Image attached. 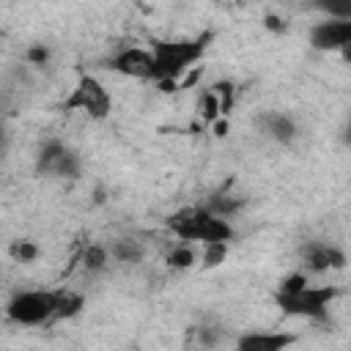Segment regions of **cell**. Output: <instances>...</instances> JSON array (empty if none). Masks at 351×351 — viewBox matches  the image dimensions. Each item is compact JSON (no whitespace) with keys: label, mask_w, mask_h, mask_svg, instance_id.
I'll list each match as a JSON object with an SVG mask.
<instances>
[{"label":"cell","mask_w":351,"mask_h":351,"mask_svg":"<svg viewBox=\"0 0 351 351\" xmlns=\"http://www.w3.org/2000/svg\"><path fill=\"white\" fill-rule=\"evenodd\" d=\"M214 33L203 30L192 38H176V41H165L156 38L151 41V55H154V82H181V77L206 55V49L211 47Z\"/></svg>","instance_id":"obj_1"},{"label":"cell","mask_w":351,"mask_h":351,"mask_svg":"<svg viewBox=\"0 0 351 351\" xmlns=\"http://www.w3.org/2000/svg\"><path fill=\"white\" fill-rule=\"evenodd\" d=\"M60 296H63V291H41V288L16 291L5 302V318L11 324H19V326L49 324L52 318H58Z\"/></svg>","instance_id":"obj_3"},{"label":"cell","mask_w":351,"mask_h":351,"mask_svg":"<svg viewBox=\"0 0 351 351\" xmlns=\"http://www.w3.org/2000/svg\"><path fill=\"white\" fill-rule=\"evenodd\" d=\"M263 27L271 30V33H285V30H288V22H282V19L274 16V14H266V16H263Z\"/></svg>","instance_id":"obj_24"},{"label":"cell","mask_w":351,"mask_h":351,"mask_svg":"<svg viewBox=\"0 0 351 351\" xmlns=\"http://www.w3.org/2000/svg\"><path fill=\"white\" fill-rule=\"evenodd\" d=\"M80 263H82V269H85L88 274H99V271H104L107 263H110V250L101 247V244H88V247L82 250V255H80Z\"/></svg>","instance_id":"obj_16"},{"label":"cell","mask_w":351,"mask_h":351,"mask_svg":"<svg viewBox=\"0 0 351 351\" xmlns=\"http://www.w3.org/2000/svg\"><path fill=\"white\" fill-rule=\"evenodd\" d=\"M195 337L203 348H219L228 337V329L217 315H206V318H200V324L195 329Z\"/></svg>","instance_id":"obj_14"},{"label":"cell","mask_w":351,"mask_h":351,"mask_svg":"<svg viewBox=\"0 0 351 351\" xmlns=\"http://www.w3.org/2000/svg\"><path fill=\"white\" fill-rule=\"evenodd\" d=\"M49 60H52V47L49 44L36 41L25 49V66H30V69H47Z\"/></svg>","instance_id":"obj_18"},{"label":"cell","mask_w":351,"mask_h":351,"mask_svg":"<svg viewBox=\"0 0 351 351\" xmlns=\"http://www.w3.org/2000/svg\"><path fill=\"white\" fill-rule=\"evenodd\" d=\"M299 261L304 263L307 271L313 274H321V271H340L348 266V255L337 247V244H329V241H318V239H310L299 247Z\"/></svg>","instance_id":"obj_8"},{"label":"cell","mask_w":351,"mask_h":351,"mask_svg":"<svg viewBox=\"0 0 351 351\" xmlns=\"http://www.w3.org/2000/svg\"><path fill=\"white\" fill-rule=\"evenodd\" d=\"M293 343V332H244L236 340V351H288Z\"/></svg>","instance_id":"obj_11"},{"label":"cell","mask_w":351,"mask_h":351,"mask_svg":"<svg viewBox=\"0 0 351 351\" xmlns=\"http://www.w3.org/2000/svg\"><path fill=\"white\" fill-rule=\"evenodd\" d=\"M214 134H217V137H225V134H228V123H225V121H217V123H214Z\"/></svg>","instance_id":"obj_25"},{"label":"cell","mask_w":351,"mask_h":351,"mask_svg":"<svg viewBox=\"0 0 351 351\" xmlns=\"http://www.w3.org/2000/svg\"><path fill=\"white\" fill-rule=\"evenodd\" d=\"M255 129H258L263 137H269V140H274V143H280V145H291V143L299 137L296 121H293L288 112H280V110L258 112V115H255Z\"/></svg>","instance_id":"obj_10"},{"label":"cell","mask_w":351,"mask_h":351,"mask_svg":"<svg viewBox=\"0 0 351 351\" xmlns=\"http://www.w3.org/2000/svg\"><path fill=\"white\" fill-rule=\"evenodd\" d=\"M93 203H104V189H96V197H93Z\"/></svg>","instance_id":"obj_27"},{"label":"cell","mask_w":351,"mask_h":351,"mask_svg":"<svg viewBox=\"0 0 351 351\" xmlns=\"http://www.w3.org/2000/svg\"><path fill=\"white\" fill-rule=\"evenodd\" d=\"M244 203H247L244 195H230L228 189H219V192L208 195V200H206L203 206H206L211 214H217V217H222V219H230V217H236V214L244 208Z\"/></svg>","instance_id":"obj_13"},{"label":"cell","mask_w":351,"mask_h":351,"mask_svg":"<svg viewBox=\"0 0 351 351\" xmlns=\"http://www.w3.org/2000/svg\"><path fill=\"white\" fill-rule=\"evenodd\" d=\"M195 261H197L195 244H184V241H178V244L167 252V258H165L167 269H173V271H186V269L195 266Z\"/></svg>","instance_id":"obj_15"},{"label":"cell","mask_w":351,"mask_h":351,"mask_svg":"<svg viewBox=\"0 0 351 351\" xmlns=\"http://www.w3.org/2000/svg\"><path fill=\"white\" fill-rule=\"evenodd\" d=\"M225 258H228V241L203 244V255H200L203 269H217L219 263H225Z\"/></svg>","instance_id":"obj_19"},{"label":"cell","mask_w":351,"mask_h":351,"mask_svg":"<svg viewBox=\"0 0 351 351\" xmlns=\"http://www.w3.org/2000/svg\"><path fill=\"white\" fill-rule=\"evenodd\" d=\"M107 250H110V258H112L115 263H121V266H137V263H143L145 255H148L145 244H143L137 236H115Z\"/></svg>","instance_id":"obj_12"},{"label":"cell","mask_w":351,"mask_h":351,"mask_svg":"<svg viewBox=\"0 0 351 351\" xmlns=\"http://www.w3.org/2000/svg\"><path fill=\"white\" fill-rule=\"evenodd\" d=\"M200 115H203V121H208V123H217L219 121V115H225L222 112V101H219V96L208 88L206 93H203V99H200Z\"/></svg>","instance_id":"obj_21"},{"label":"cell","mask_w":351,"mask_h":351,"mask_svg":"<svg viewBox=\"0 0 351 351\" xmlns=\"http://www.w3.org/2000/svg\"><path fill=\"white\" fill-rule=\"evenodd\" d=\"M82 304H85V296H82V293H71V291H63V296H60V310H58V318H71V315H77V313L82 310Z\"/></svg>","instance_id":"obj_22"},{"label":"cell","mask_w":351,"mask_h":351,"mask_svg":"<svg viewBox=\"0 0 351 351\" xmlns=\"http://www.w3.org/2000/svg\"><path fill=\"white\" fill-rule=\"evenodd\" d=\"M304 285H310V282H307V274H304V271H293V274H288V277L280 280V285H277L274 293H296V291H302Z\"/></svg>","instance_id":"obj_23"},{"label":"cell","mask_w":351,"mask_h":351,"mask_svg":"<svg viewBox=\"0 0 351 351\" xmlns=\"http://www.w3.org/2000/svg\"><path fill=\"white\" fill-rule=\"evenodd\" d=\"M167 230L184 241V244H214V241H228L236 236V228L230 219H222L211 214L206 206H184L176 214L167 217Z\"/></svg>","instance_id":"obj_2"},{"label":"cell","mask_w":351,"mask_h":351,"mask_svg":"<svg viewBox=\"0 0 351 351\" xmlns=\"http://www.w3.org/2000/svg\"><path fill=\"white\" fill-rule=\"evenodd\" d=\"M340 296L337 285H304L296 293H274V304L285 315L307 321H329V304Z\"/></svg>","instance_id":"obj_4"},{"label":"cell","mask_w":351,"mask_h":351,"mask_svg":"<svg viewBox=\"0 0 351 351\" xmlns=\"http://www.w3.org/2000/svg\"><path fill=\"white\" fill-rule=\"evenodd\" d=\"M63 110L69 112H85L93 121H104L112 110V96L110 90L93 77V74H82L74 85V90L63 99Z\"/></svg>","instance_id":"obj_5"},{"label":"cell","mask_w":351,"mask_h":351,"mask_svg":"<svg viewBox=\"0 0 351 351\" xmlns=\"http://www.w3.org/2000/svg\"><path fill=\"white\" fill-rule=\"evenodd\" d=\"M315 8L326 19H343L351 22V0H329V3H315Z\"/></svg>","instance_id":"obj_20"},{"label":"cell","mask_w":351,"mask_h":351,"mask_svg":"<svg viewBox=\"0 0 351 351\" xmlns=\"http://www.w3.org/2000/svg\"><path fill=\"white\" fill-rule=\"evenodd\" d=\"M38 255H41V250H38V244L33 239H14L8 244V258L14 263H33Z\"/></svg>","instance_id":"obj_17"},{"label":"cell","mask_w":351,"mask_h":351,"mask_svg":"<svg viewBox=\"0 0 351 351\" xmlns=\"http://www.w3.org/2000/svg\"><path fill=\"white\" fill-rule=\"evenodd\" d=\"M343 143H346V145H351V123L343 129Z\"/></svg>","instance_id":"obj_26"},{"label":"cell","mask_w":351,"mask_h":351,"mask_svg":"<svg viewBox=\"0 0 351 351\" xmlns=\"http://www.w3.org/2000/svg\"><path fill=\"white\" fill-rule=\"evenodd\" d=\"M307 41L318 52H335L346 63H351V22L343 19H321L310 27Z\"/></svg>","instance_id":"obj_7"},{"label":"cell","mask_w":351,"mask_h":351,"mask_svg":"<svg viewBox=\"0 0 351 351\" xmlns=\"http://www.w3.org/2000/svg\"><path fill=\"white\" fill-rule=\"evenodd\" d=\"M36 176L44 178H80L82 176V159L74 148H69L60 140H47L36 154Z\"/></svg>","instance_id":"obj_6"},{"label":"cell","mask_w":351,"mask_h":351,"mask_svg":"<svg viewBox=\"0 0 351 351\" xmlns=\"http://www.w3.org/2000/svg\"><path fill=\"white\" fill-rule=\"evenodd\" d=\"M110 69L121 77L154 82V55H151V49H143V47H126V49L115 52L110 58Z\"/></svg>","instance_id":"obj_9"}]
</instances>
